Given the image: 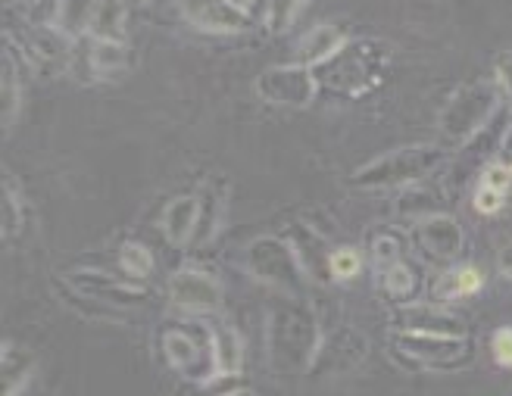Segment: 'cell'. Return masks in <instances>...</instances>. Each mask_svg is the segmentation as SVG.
Segmentation results:
<instances>
[{"instance_id": "6da1fadb", "label": "cell", "mask_w": 512, "mask_h": 396, "mask_svg": "<svg viewBox=\"0 0 512 396\" xmlns=\"http://www.w3.org/2000/svg\"><path fill=\"white\" fill-rule=\"evenodd\" d=\"M319 322L313 309L297 297H288V303H278L269 312L266 325V353L269 362L281 375L291 372H310L313 356L319 350Z\"/></svg>"}, {"instance_id": "7a4b0ae2", "label": "cell", "mask_w": 512, "mask_h": 396, "mask_svg": "<svg viewBox=\"0 0 512 396\" xmlns=\"http://www.w3.org/2000/svg\"><path fill=\"white\" fill-rule=\"evenodd\" d=\"M444 166V150L434 144H419V147H400V150H388L381 153L378 160L366 163L353 172V184L356 188H369V191H381V188H403V184H413L428 178L431 172H438Z\"/></svg>"}, {"instance_id": "3957f363", "label": "cell", "mask_w": 512, "mask_h": 396, "mask_svg": "<svg viewBox=\"0 0 512 396\" xmlns=\"http://www.w3.org/2000/svg\"><path fill=\"white\" fill-rule=\"evenodd\" d=\"M500 107V91L494 82H469L459 88L441 110V135L450 144H469L478 131L491 125Z\"/></svg>"}, {"instance_id": "277c9868", "label": "cell", "mask_w": 512, "mask_h": 396, "mask_svg": "<svg viewBox=\"0 0 512 396\" xmlns=\"http://www.w3.org/2000/svg\"><path fill=\"white\" fill-rule=\"evenodd\" d=\"M384 72V54L378 44L369 41H347L335 57H328L322 66H316L319 85L338 91V94H363L369 91Z\"/></svg>"}, {"instance_id": "5b68a950", "label": "cell", "mask_w": 512, "mask_h": 396, "mask_svg": "<svg viewBox=\"0 0 512 396\" xmlns=\"http://www.w3.org/2000/svg\"><path fill=\"white\" fill-rule=\"evenodd\" d=\"M391 353L419 368H431V372H453V368L472 362V340L397 328L391 334Z\"/></svg>"}, {"instance_id": "8992f818", "label": "cell", "mask_w": 512, "mask_h": 396, "mask_svg": "<svg viewBox=\"0 0 512 396\" xmlns=\"http://www.w3.org/2000/svg\"><path fill=\"white\" fill-rule=\"evenodd\" d=\"M247 272L275 290H281L285 297L303 300V269L294 247L278 237H256L247 247Z\"/></svg>"}, {"instance_id": "52a82bcc", "label": "cell", "mask_w": 512, "mask_h": 396, "mask_svg": "<svg viewBox=\"0 0 512 396\" xmlns=\"http://www.w3.org/2000/svg\"><path fill=\"white\" fill-rule=\"evenodd\" d=\"M316 91H319L316 69L303 66V63H281L256 78V94H260L266 103L288 107V110L310 107L316 100Z\"/></svg>"}, {"instance_id": "ba28073f", "label": "cell", "mask_w": 512, "mask_h": 396, "mask_svg": "<svg viewBox=\"0 0 512 396\" xmlns=\"http://www.w3.org/2000/svg\"><path fill=\"white\" fill-rule=\"evenodd\" d=\"M163 353L166 362L185 378H216V359H213V334L203 331L200 337L188 328L175 325L163 331Z\"/></svg>"}, {"instance_id": "9c48e42d", "label": "cell", "mask_w": 512, "mask_h": 396, "mask_svg": "<svg viewBox=\"0 0 512 396\" xmlns=\"http://www.w3.org/2000/svg\"><path fill=\"white\" fill-rule=\"evenodd\" d=\"M369 353V340L356 331V328H338L328 331L319 340V350L313 356L310 375H322V378H338L353 372Z\"/></svg>"}, {"instance_id": "30bf717a", "label": "cell", "mask_w": 512, "mask_h": 396, "mask_svg": "<svg viewBox=\"0 0 512 396\" xmlns=\"http://www.w3.org/2000/svg\"><path fill=\"white\" fill-rule=\"evenodd\" d=\"M66 281L82 300H97L107 306H138V303H147L150 297V290L128 275L116 278L107 272H69Z\"/></svg>"}, {"instance_id": "8fae6325", "label": "cell", "mask_w": 512, "mask_h": 396, "mask_svg": "<svg viewBox=\"0 0 512 396\" xmlns=\"http://www.w3.org/2000/svg\"><path fill=\"white\" fill-rule=\"evenodd\" d=\"M185 19L200 32L213 35H235L250 25V13L235 7L232 0H175Z\"/></svg>"}, {"instance_id": "7c38bea8", "label": "cell", "mask_w": 512, "mask_h": 396, "mask_svg": "<svg viewBox=\"0 0 512 396\" xmlns=\"http://www.w3.org/2000/svg\"><path fill=\"white\" fill-rule=\"evenodd\" d=\"M169 300L188 312H216L222 306V284L200 269H178L169 278Z\"/></svg>"}, {"instance_id": "4fadbf2b", "label": "cell", "mask_w": 512, "mask_h": 396, "mask_svg": "<svg viewBox=\"0 0 512 396\" xmlns=\"http://www.w3.org/2000/svg\"><path fill=\"white\" fill-rule=\"evenodd\" d=\"M463 228L459 222L447 213H438V216H428L422 222H416V244L422 247V253L428 259H456L459 250H463Z\"/></svg>"}, {"instance_id": "5bb4252c", "label": "cell", "mask_w": 512, "mask_h": 396, "mask_svg": "<svg viewBox=\"0 0 512 396\" xmlns=\"http://www.w3.org/2000/svg\"><path fill=\"white\" fill-rule=\"evenodd\" d=\"M347 41H350L347 38V25L338 22V19H325V22L313 25V29L297 41V63L316 69L328 57H335Z\"/></svg>"}, {"instance_id": "9a60e30c", "label": "cell", "mask_w": 512, "mask_h": 396, "mask_svg": "<svg viewBox=\"0 0 512 396\" xmlns=\"http://www.w3.org/2000/svg\"><path fill=\"white\" fill-rule=\"evenodd\" d=\"M400 328L422 331V334H447V337H466V325L447 312L441 303H419L406 306L400 315Z\"/></svg>"}, {"instance_id": "2e32d148", "label": "cell", "mask_w": 512, "mask_h": 396, "mask_svg": "<svg viewBox=\"0 0 512 396\" xmlns=\"http://www.w3.org/2000/svg\"><path fill=\"white\" fill-rule=\"evenodd\" d=\"M200 225V194H182L169 200L163 213V234L175 247H188Z\"/></svg>"}, {"instance_id": "e0dca14e", "label": "cell", "mask_w": 512, "mask_h": 396, "mask_svg": "<svg viewBox=\"0 0 512 396\" xmlns=\"http://www.w3.org/2000/svg\"><path fill=\"white\" fill-rule=\"evenodd\" d=\"M94 7H97V0H50L47 25H54L60 35H66L75 44V41L88 38Z\"/></svg>"}, {"instance_id": "ac0fdd59", "label": "cell", "mask_w": 512, "mask_h": 396, "mask_svg": "<svg viewBox=\"0 0 512 396\" xmlns=\"http://www.w3.org/2000/svg\"><path fill=\"white\" fill-rule=\"evenodd\" d=\"M210 334H213L216 375H222V378H238L241 365H244V343H241L238 331L232 325L219 322L216 328H210Z\"/></svg>"}, {"instance_id": "d6986e66", "label": "cell", "mask_w": 512, "mask_h": 396, "mask_svg": "<svg viewBox=\"0 0 512 396\" xmlns=\"http://www.w3.org/2000/svg\"><path fill=\"white\" fill-rule=\"evenodd\" d=\"M0 372H4V396H19L35 375V356L7 340L0 350Z\"/></svg>"}, {"instance_id": "ffe728a7", "label": "cell", "mask_w": 512, "mask_h": 396, "mask_svg": "<svg viewBox=\"0 0 512 396\" xmlns=\"http://www.w3.org/2000/svg\"><path fill=\"white\" fill-rule=\"evenodd\" d=\"M88 38L125 41V4H122V0H97Z\"/></svg>"}, {"instance_id": "44dd1931", "label": "cell", "mask_w": 512, "mask_h": 396, "mask_svg": "<svg viewBox=\"0 0 512 396\" xmlns=\"http://www.w3.org/2000/svg\"><path fill=\"white\" fill-rule=\"evenodd\" d=\"M378 281L384 287V294H388L391 300H397V303H409L416 297V290H419V275L406 259H397L394 266L378 272Z\"/></svg>"}, {"instance_id": "7402d4cb", "label": "cell", "mask_w": 512, "mask_h": 396, "mask_svg": "<svg viewBox=\"0 0 512 396\" xmlns=\"http://www.w3.org/2000/svg\"><path fill=\"white\" fill-rule=\"evenodd\" d=\"M0 100H4V131L13 128V122L19 119V107H22V85H19V72L13 63V47L7 41L4 50V78H0Z\"/></svg>"}, {"instance_id": "603a6c76", "label": "cell", "mask_w": 512, "mask_h": 396, "mask_svg": "<svg viewBox=\"0 0 512 396\" xmlns=\"http://www.w3.org/2000/svg\"><path fill=\"white\" fill-rule=\"evenodd\" d=\"M481 290V272L472 269V266H456L450 272H444V278L434 287V294L438 300H459V297H472Z\"/></svg>"}, {"instance_id": "cb8c5ba5", "label": "cell", "mask_w": 512, "mask_h": 396, "mask_svg": "<svg viewBox=\"0 0 512 396\" xmlns=\"http://www.w3.org/2000/svg\"><path fill=\"white\" fill-rule=\"evenodd\" d=\"M397 213L406 216V219H428V216H438L444 213L441 203H438V194L428 191V188H413V191H406L400 200H397Z\"/></svg>"}, {"instance_id": "d4e9b609", "label": "cell", "mask_w": 512, "mask_h": 396, "mask_svg": "<svg viewBox=\"0 0 512 396\" xmlns=\"http://www.w3.org/2000/svg\"><path fill=\"white\" fill-rule=\"evenodd\" d=\"M153 253L144 247V244H135V241H128L119 247V269L128 275V278H135V281H144L153 275Z\"/></svg>"}, {"instance_id": "484cf974", "label": "cell", "mask_w": 512, "mask_h": 396, "mask_svg": "<svg viewBox=\"0 0 512 396\" xmlns=\"http://www.w3.org/2000/svg\"><path fill=\"white\" fill-rule=\"evenodd\" d=\"M219 209H222V197L213 194V184L200 191V225H197V234H194V247L207 244L210 237L216 234V225H219Z\"/></svg>"}, {"instance_id": "4316f807", "label": "cell", "mask_w": 512, "mask_h": 396, "mask_svg": "<svg viewBox=\"0 0 512 396\" xmlns=\"http://www.w3.org/2000/svg\"><path fill=\"white\" fill-rule=\"evenodd\" d=\"M263 7H266V25L272 32H285L288 25L297 19L300 7H303V0H263Z\"/></svg>"}, {"instance_id": "83f0119b", "label": "cell", "mask_w": 512, "mask_h": 396, "mask_svg": "<svg viewBox=\"0 0 512 396\" xmlns=\"http://www.w3.org/2000/svg\"><path fill=\"white\" fill-rule=\"evenodd\" d=\"M328 272L335 275L338 281H353L356 275L363 272V256L356 253L353 247H341L328 256Z\"/></svg>"}, {"instance_id": "f1b7e54d", "label": "cell", "mask_w": 512, "mask_h": 396, "mask_svg": "<svg viewBox=\"0 0 512 396\" xmlns=\"http://www.w3.org/2000/svg\"><path fill=\"white\" fill-rule=\"evenodd\" d=\"M22 231V203H19V194L13 191L10 178H4V237H10Z\"/></svg>"}, {"instance_id": "f546056e", "label": "cell", "mask_w": 512, "mask_h": 396, "mask_svg": "<svg viewBox=\"0 0 512 396\" xmlns=\"http://www.w3.org/2000/svg\"><path fill=\"white\" fill-rule=\"evenodd\" d=\"M494 85L512 107V50H503V54L494 57Z\"/></svg>"}, {"instance_id": "4dcf8cb0", "label": "cell", "mask_w": 512, "mask_h": 396, "mask_svg": "<svg viewBox=\"0 0 512 396\" xmlns=\"http://www.w3.org/2000/svg\"><path fill=\"white\" fill-rule=\"evenodd\" d=\"M400 259V247L394 237H378L375 241V250H372V262H375V272H384L388 266Z\"/></svg>"}, {"instance_id": "1f68e13d", "label": "cell", "mask_w": 512, "mask_h": 396, "mask_svg": "<svg viewBox=\"0 0 512 396\" xmlns=\"http://www.w3.org/2000/svg\"><path fill=\"white\" fill-rule=\"evenodd\" d=\"M491 350L503 368H512V328H497L491 334Z\"/></svg>"}, {"instance_id": "d6a6232c", "label": "cell", "mask_w": 512, "mask_h": 396, "mask_svg": "<svg viewBox=\"0 0 512 396\" xmlns=\"http://www.w3.org/2000/svg\"><path fill=\"white\" fill-rule=\"evenodd\" d=\"M503 200H506V194L488 188V184H478V191H475V209H478V213H484V216L497 213V209H503Z\"/></svg>"}, {"instance_id": "836d02e7", "label": "cell", "mask_w": 512, "mask_h": 396, "mask_svg": "<svg viewBox=\"0 0 512 396\" xmlns=\"http://www.w3.org/2000/svg\"><path fill=\"white\" fill-rule=\"evenodd\" d=\"M497 269H500L503 278H512V237H509V241H503V247L497 253Z\"/></svg>"}, {"instance_id": "e575fe53", "label": "cell", "mask_w": 512, "mask_h": 396, "mask_svg": "<svg viewBox=\"0 0 512 396\" xmlns=\"http://www.w3.org/2000/svg\"><path fill=\"white\" fill-rule=\"evenodd\" d=\"M500 163L512 166V125L503 131V141H500Z\"/></svg>"}, {"instance_id": "d590c367", "label": "cell", "mask_w": 512, "mask_h": 396, "mask_svg": "<svg viewBox=\"0 0 512 396\" xmlns=\"http://www.w3.org/2000/svg\"><path fill=\"white\" fill-rule=\"evenodd\" d=\"M225 396H253L250 390H232V393H225Z\"/></svg>"}]
</instances>
